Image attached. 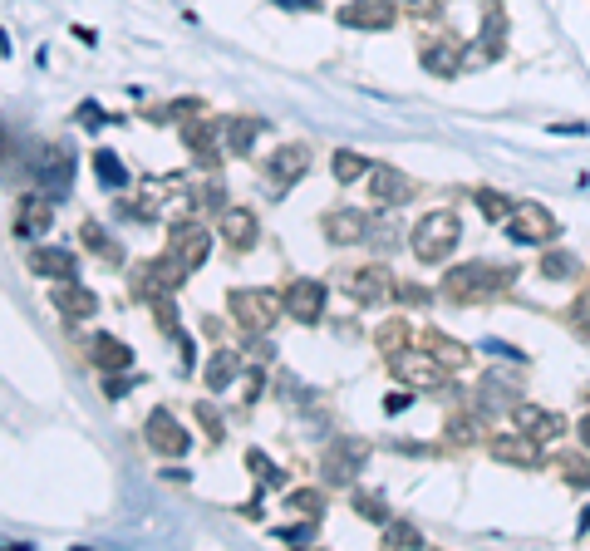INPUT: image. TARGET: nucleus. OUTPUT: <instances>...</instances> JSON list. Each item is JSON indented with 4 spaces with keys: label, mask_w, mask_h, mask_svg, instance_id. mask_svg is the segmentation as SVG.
I'll return each mask as SVG.
<instances>
[{
    "label": "nucleus",
    "mask_w": 590,
    "mask_h": 551,
    "mask_svg": "<svg viewBox=\"0 0 590 551\" xmlns=\"http://www.w3.org/2000/svg\"><path fill=\"white\" fill-rule=\"evenodd\" d=\"M458 217L453 212H433V217H423L418 222V232H413V256H423V261H443L453 246H458Z\"/></svg>",
    "instance_id": "nucleus-1"
},
{
    "label": "nucleus",
    "mask_w": 590,
    "mask_h": 551,
    "mask_svg": "<svg viewBox=\"0 0 590 551\" xmlns=\"http://www.w3.org/2000/svg\"><path fill=\"white\" fill-rule=\"evenodd\" d=\"M232 306H236V320L246 325V330H271V320H276V296L271 291H236L232 296Z\"/></svg>",
    "instance_id": "nucleus-2"
},
{
    "label": "nucleus",
    "mask_w": 590,
    "mask_h": 551,
    "mask_svg": "<svg viewBox=\"0 0 590 551\" xmlns=\"http://www.w3.org/2000/svg\"><path fill=\"white\" fill-rule=\"evenodd\" d=\"M207 246H212V237L202 232V227H182L173 237V246H168V256H173V266H177V276L182 271H192L202 256H207Z\"/></svg>",
    "instance_id": "nucleus-3"
},
{
    "label": "nucleus",
    "mask_w": 590,
    "mask_h": 551,
    "mask_svg": "<svg viewBox=\"0 0 590 551\" xmlns=\"http://www.w3.org/2000/svg\"><path fill=\"white\" fill-rule=\"evenodd\" d=\"M507 222H512V237H517V242H546V237L556 232V222H551L541 207H512Z\"/></svg>",
    "instance_id": "nucleus-4"
},
{
    "label": "nucleus",
    "mask_w": 590,
    "mask_h": 551,
    "mask_svg": "<svg viewBox=\"0 0 590 551\" xmlns=\"http://www.w3.org/2000/svg\"><path fill=\"white\" fill-rule=\"evenodd\" d=\"M148 443H153L158 453H168V458H173V453H182V448H187V433L173 429V414H163V409H158V414L148 419Z\"/></svg>",
    "instance_id": "nucleus-5"
},
{
    "label": "nucleus",
    "mask_w": 590,
    "mask_h": 551,
    "mask_svg": "<svg viewBox=\"0 0 590 551\" xmlns=\"http://www.w3.org/2000/svg\"><path fill=\"white\" fill-rule=\"evenodd\" d=\"M286 306H291V315H300V320H315L320 306H325V291H320L315 281H295L291 291H286Z\"/></svg>",
    "instance_id": "nucleus-6"
},
{
    "label": "nucleus",
    "mask_w": 590,
    "mask_h": 551,
    "mask_svg": "<svg viewBox=\"0 0 590 551\" xmlns=\"http://www.w3.org/2000/svg\"><path fill=\"white\" fill-rule=\"evenodd\" d=\"M369 183H374V192H379V202H389V207H394V202H404V197L413 192L409 178H404V173H394V168H374V173H369Z\"/></svg>",
    "instance_id": "nucleus-7"
},
{
    "label": "nucleus",
    "mask_w": 590,
    "mask_h": 551,
    "mask_svg": "<svg viewBox=\"0 0 590 551\" xmlns=\"http://www.w3.org/2000/svg\"><path fill=\"white\" fill-rule=\"evenodd\" d=\"M345 20L350 25H389L394 20V5L389 0H354L350 10H345Z\"/></svg>",
    "instance_id": "nucleus-8"
},
{
    "label": "nucleus",
    "mask_w": 590,
    "mask_h": 551,
    "mask_svg": "<svg viewBox=\"0 0 590 551\" xmlns=\"http://www.w3.org/2000/svg\"><path fill=\"white\" fill-rule=\"evenodd\" d=\"M394 369H399L409 384H438V379H443V369L433 365V360H423V355H404V360H394Z\"/></svg>",
    "instance_id": "nucleus-9"
},
{
    "label": "nucleus",
    "mask_w": 590,
    "mask_h": 551,
    "mask_svg": "<svg viewBox=\"0 0 590 551\" xmlns=\"http://www.w3.org/2000/svg\"><path fill=\"white\" fill-rule=\"evenodd\" d=\"M45 227H50V197H25V207H20V232L35 237V232H45Z\"/></svg>",
    "instance_id": "nucleus-10"
},
{
    "label": "nucleus",
    "mask_w": 590,
    "mask_h": 551,
    "mask_svg": "<svg viewBox=\"0 0 590 551\" xmlns=\"http://www.w3.org/2000/svg\"><path fill=\"white\" fill-rule=\"evenodd\" d=\"M305 163H310V158H305V148L295 143V148H281V153L271 158V173H276V183H291V178L305 173Z\"/></svg>",
    "instance_id": "nucleus-11"
},
{
    "label": "nucleus",
    "mask_w": 590,
    "mask_h": 551,
    "mask_svg": "<svg viewBox=\"0 0 590 551\" xmlns=\"http://www.w3.org/2000/svg\"><path fill=\"white\" fill-rule=\"evenodd\" d=\"M517 424H522V433H531V438H556V433H561V419H556V414H541V409H517Z\"/></svg>",
    "instance_id": "nucleus-12"
},
{
    "label": "nucleus",
    "mask_w": 590,
    "mask_h": 551,
    "mask_svg": "<svg viewBox=\"0 0 590 551\" xmlns=\"http://www.w3.org/2000/svg\"><path fill=\"white\" fill-rule=\"evenodd\" d=\"M364 227H369L364 212H335V217H330V237H335V242H359Z\"/></svg>",
    "instance_id": "nucleus-13"
},
{
    "label": "nucleus",
    "mask_w": 590,
    "mask_h": 551,
    "mask_svg": "<svg viewBox=\"0 0 590 551\" xmlns=\"http://www.w3.org/2000/svg\"><path fill=\"white\" fill-rule=\"evenodd\" d=\"M30 266H35L40 276H69V251L45 246V251H35V256H30Z\"/></svg>",
    "instance_id": "nucleus-14"
},
{
    "label": "nucleus",
    "mask_w": 590,
    "mask_h": 551,
    "mask_svg": "<svg viewBox=\"0 0 590 551\" xmlns=\"http://www.w3.org/2000/svg\"><path fill=\"white\" fill-rule=\"evenodd\" d=\"M222 227H227V242L246 246V242H251V232H256V217H251V212H241V207H232Z\"/></svg>",
    "instance_id": "nucleus-15"
},
{
    "label": "nucleus",
    "mask_w": 590,
    "mask_h": 551,
    "mask_svg": "<svg viewBox=\"0 0 590 551\" xmlns=\"http://www.w3.org/2000/svg\"><path fill=\"white\" fill-rule=\"evenodd\" d=\"M492 453H497V458H522V463H536V443H531V433H522V438H502V443H492Z\"/></svg>",
    "instance_id": "nucleus-16"
},
{
    "label": "nucleus",
    "mask_w": 590,
    "mask_h": 551,
    "mask_svg": "<svg viewBox=\"0 0 590 551\" xmlns=\"http://www.w3.org/2000/svg\"><path fill=\"white\" fill-rule=\"evenodd\" d=\"M55 306L64 310V315H74V320H79V315H89V310H94V296H89V291H74V286H64V291L55 296Z\"/></svg>",
    "instance_id": "nucleus-17"
},
{
    "label": "nucleus",
    "mask_w": 590,
    "mask_h": 551,
    "mask_svg": "<svg viewBox=\"0 0 590 551\" xmlns=\"http://www.w3.org/2000/svg\"><path fill=\"white\" fill-rule=\"evenodd\" d=\"M423 64H428L433 74H453V69H458V50H453V45H433V50L423 55Z\"/></svg>",
    "instance_id": "nucleus-18"
},
{
    "label": "nucleus",
    "mask_w": 590,
    "mask_h": 551,
    "mask_svg": "<svg viewBox=\"0 0 590 551\" xmlns=\"http://www.w3.org/2000/svg\"><path fill=\"white\" fill-rule=\"evenodd\" d=\"M94 360H99V365H109V369H123V365H128V350H123L118 340H99V345H94Z\"/></svg>",
    "instance_id": "nucleus-19"
},
{
    "label": "nucleus",
    "mask_w": 590,
    "mask_h": 551,
    "mask_svg": "<svg viewBox=\"0 0 590 551\" xmlns=\"http://www.w3.org/2000/svg\"><path fill=\"white\" fill-rule=\"evenodd\" d=\"M232 374H236V355H232V350H222V355H217V360L207 365V379H212V389H222V384H227Z\"/></svg>",
    "instance_id": "nucleus-20"
},
{
    "label": "nucleus",
    "mask_w": 590,
    "mask_h": 551,
    "mask_svg": "<svg viewBox=\"0 0 590 551\" xmlns=\"http://www.w3.org/2000/svg\"><path fill=\"white\" fill-rule=\"evenodd\" d=\"M94 173H99L109 187H123V163H118L114 153H99V158H94Z\"/></svg>",
    "instance_id": "nucleus-21"
},
{
    "label": "nucleus",
    "mask_w": 590,
    "mask_h": 551,
    "mask_svg": "<svg viewBox=\"0 0 590 551\" xmlns=\"http://www.w3.org/2000/svg\"><path fill=\"white\" fill-rule=\"evenodd\" d=\"M359 173H369V163H364V158H350V153H340V158H335V178H340V183H354Z\"/></svg>",
    "instance_id": "nucleus-22"
},
{
    "label": "nucleus",
    "mask_w": 590,
    "mask_h": 551,
    "mask_svg": "<svg viewBox=\"0 0 590 551\" xmlns=\"http://www.w3.org/2000/svg\"><path fill=\"white\" fill-rule=\"evenodd\" d=\"M256 133H261V123H256V119H236L232 123V153H241V148H246Z\"/></svg>",
    "instance_id": "nucleus-23"
},
{
    "label": "nucleus",
    "mask_w": 590,
    "mask_h": 551,
    "mask_svg": "<svg viewBox=\"0 0 590 551\" xmlns=\"http://www.w3.org/2000/svg\"><path fill=\"white\" fill-rule=\"evenodd\" d=\"M477 207H482L487 217H512V207H507V197H497V192H482V197H477Z\"/></svg>",
    "instance_id": "nucleus-24"
},
{
    "label": "nucleus",
    "mask_w": 590,
    "mask_h": 551,
    "mask_svg": "<svg viewBox=\"0 0 590 551\" xmlns=\"http://www.w3.org/2000/svg\"><path fill=\"white\" fill-rule=\"evenodd\" d=\"M571 271H576L571 256H546V276H571Z\"/></svg>",
    "instance_id": "nucleus-25"
},
{
    "label": "nucleus",
    "mask_w": 590,
    "mask_h": 551,
    "mask_svg": "<svg viewBox=\"0 0 590 551\" xmlns=\"http://www.w3.org/2000/svg\"><path fill=\"white\" fill-rule=\"evenodd\" d=\"M404 10H413V15H433L438 0H404Z\"/></svg>",
    "instance_id": "nucleus-26"
},
{
    "label": "nucleus",
    "mask_w": 590,
    "mask_h": 551,
    "mask_svg": "<svg viewBox=\"0 0 590 551\" xmlns=\"http://www.w3.org/2000/svg\"><path fill=\"white\" fill-rule=\"evenodd\" d=\"M389 542H418V532H413V527H394V532H389Z\"/></svg>",
    "instance_id": "nucleus-27"
},
{
    "label": "nucleus",
    "mask_w": 590,
    "mask_h": 551,
    "mask_svg": "<svg viewBox=\"0 0 590 551\" xmlns=\"http://www.w3.org/2000/svg\"><path fill=\"white\" fill-rule=\"evenodd\" d=\"M276 5H300V10H315L320 0H276Z\"/></svg>",
    "instance_id": "nucleus-28"
},
{
    "label": "nucleus",
    "mask_w": 590,
    "mask_h": 551,
    "mask_svg": "<svg viewBox=\"0 0 590 551\" xmlns=\"http://www.w3.org/2000/svg\"><path fill=\"white\" fill-rule=\"evenodd\" d=\"M581 438H586V443H590V419H586V424H581Z\"/></svg>",
    "instance_id": "nucleus-29"
}]
</instances>
